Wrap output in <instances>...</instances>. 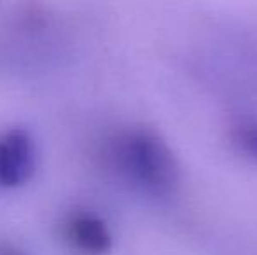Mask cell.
Returning a JSON list of instances; mask_svg holds the SVG:
<instances>
[{
  "label": "cell",
  "instance_id": "cell-1",
  "mask_svg": "<svg viewBox=\"0 0 257 255\" xmlns=\"http://www.w3.org/2000/svg\"><path fill=\"white\" fill-rule=\"evenodd\" d=\"M114 166L130 184L154 197H168L179 187L180 171L168 143L149 129H132L114 140Z\"/></svg>",
  "mask_w": 257,
  "mask_h": 255
},
{
  "label": "cell",
  "instance_id": "cell-2",
  "mask_svg": "<svg viewBox=\"0 0 257 255\" xmlns=\"http://www.w3.org/2000/svg\"><path fill=\"white\" fill-rule=\"evenodd\" d=\"M39 150L35 138L25 128L0 133V191L28 184L37 171Z\"/></svg>",
  "mask_w": 257,
  "mask_h": 255
},
{
  "label": "cell",
  "instance_id": "cell-3",
  "mask_svg": "<svg viewBox=\"0 0 257 255\" xmlns=\"http://www.w3.org/2000/svg\"><path fill=\"white\" fill-rule=\"evenodd\" d=\"M61 232L68 246L82 255H105L114 243L107 222L88 210L70 211L61 224Z\"/></svg>",
  "mask_w": 257,
  "mask_h": 255
},
{
  "label": "cell",
  "instance_id": "cell-4",
  "mask_svg": "<svg viewBox=\"0 0 257 255\" xmlns=\"http://www.w3.org/2000/svg\"><path fill=\"white\" fill-rule=\"evenodd\" d=\"M233 140L245 156L257 161V123H241L234 128Z\"/></svg>",
  "mask_w": 257,
  "mask_h": 255
},
{
  "label": "cell",
  "instance_id": "cell-5",
  "mask_svg": "<svg viewBox=\"0 0 257 255\" xmlns=\"http://www.w3.org/2000/svg\"><path fill=\"white\" fill-rule=\"evenodd\" d=\"M0 255H28L27 252H23L21 248L9 243H0Z\"/></svg>",
  "mask_w": 257,
  "mask_h": 255
}]
</instances>
